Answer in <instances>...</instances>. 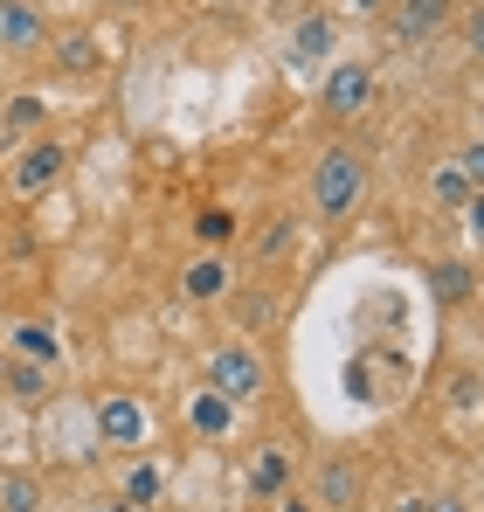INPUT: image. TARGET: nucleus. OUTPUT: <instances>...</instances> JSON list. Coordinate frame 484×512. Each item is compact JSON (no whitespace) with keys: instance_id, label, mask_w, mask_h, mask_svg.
I'll use <instances>...</instances> for the list:
<instances>
[{"instance_id":"1","label":"nucleus","mask_w":484,"mask_h":512,"mask_svg":"<svg viewBox=\"0 0 484 512\" xmlns=\"http://www.w3.org/2000/svg\"><path fill=\"white\" fill-rule=\"evenodd\" d=\"M360 194H367V153L360 146H325L312 160V215L319 222H346Z\"/></svg>"},{"instance_id":"2","label":"nucleus","mask_w":484,"mask_h":512,"mask_svg":"<svg viewBox=\"0 0 484 512\" xmlns=\"http://www.w3.org/2000/svg\"><path fill=\"white\" fill-rule=\"evenodd\" d=\"M201 388H215V395H222V402H256V395H263V388H270V367H263V353H256V346H215V353H208V381H201Z\"/></svg>"},{"instance_id":"3","label":"nucleus","mask_w":484,"mask_h":512,"mask_svg":"<svg viewBox=\"0 0 484 512\" xmlns=\"http://www.w3.org/2000/svg\"><path fill=\"white\" fill-rule=\"evenodd\" d=\"M367 111H374V63H332V77H325V118L353 125Z\"/></svg>"},{"instance_id":"4","label":"nucleus","mask_w":484,"mask_h":512,"mask_svg":"<svg viewBox=\"0 0 484 512\" xmlns=\"http://www.w3.org/2000/svg\"><path fill=\"white\" fill-rule=\"evenodd\" d=\"M35 49H49L42 7L35 0H0V56L14 63V56H35Z\"/></svg>"},{"instance_id":"5","label":"nucleus","mask_w":484,"mask_h":512,"mask_svg":"<svg viewBox=\"0 0 484 512\" xmlns=\"http://www.w3.org/2000/svg\"><path fill=\"white\" fill-rule=\"evenodd\" d=\"M63 167H70V153H63L56 139H35V146H21V153H14L7 180H14V194H49V187L63 180Z\"/></svg>"},{"instance_id":"6","label":"nucleus","mask_w":484,"mask_h":512,"mask_svg":"<svg viewBox=\"0 0 484 512\" xmlns=\"http://www.w3.org/2000/svg\"><path fill=\"white\" fill-rule=\"evenodd\" d=\"M97 436H104L111 450H139V443H146V409H139L132 395H104V402H97Z\"/></svg>"},{"instance_id":"7","label":"nucleus","mask_w":484,"mask_h":512,"mask_svg":"<svg viewBox=\"0 0 484 512\" xmlns=\"http://www.w3.org/2000/svg\"><path fill=\"white\" fill-rule=\"evenodd\" d=\"M312 492H319L325 512H353L360 499H367V471H360V464H346V457H332V464L319 471V485H312Z\"/></svg>"},{"instance_id":"8","label":"nucleus","mask_w":484,"mask_h":512,"mask_svg":"<svg viewBox=\"0 0 484 512\" xmlns=\"http://www.w3.org/2000/svg\"><path fill=\"white\" fill-rule=\"evenodd\" d=\"M180 291H187L194 305H222V298H229V263H222V256H194V263L180 270Z\"/></svg>"},{"instance_id":"9","label":"nucleus","mask_w":484,"mask_h":512,"mask_svg":"<svg viewBox=\"0 0 484 512\" xmlns=\"http://www.w3.org/2000/svg\"><path fill=\"white\" fill-rule=\"evenodd\" d=\"M450 14H457V0H395V28H402L408 42L436 35V28H443Z\"/></svg>"},{"instance_id":"10","label":"nucleus","mask_w":484,"mask_h":512,"mask_svg":"<svg viewBox=\"0 0 484 512\" xmlns=\"http://www.w3.org/2000/svg\"><path fill=\"white\" fill-rule=\"evenodd\" d=\"M49 49H56V70H63V77H90V70H97V35H49Z\"/></svg>"},{"instance_id":"11","label":"nucleus","mask_w":484,"mask_h":512,"mask_svg":"<svg viewBox=\"0 0 484 512\" xmlns=\"http://www.w3.org/2000/svg\"><path fill=\"white\" fill-rule=\"evenodd\" d=\"M42 118H49V104H42L35 90H21V97H7L0 132H7V139H28V132H42Z\"/></svg>"},{"instance_id":"12","label":"nucleus","mask_w":484,"mask_h":512,"mask_svg":"<svg viewBox=\"0 0 484 512\" xmlns=\"http://www.w3.org/2000/svg\"><path fill=\"white\" fill-rule=\"evenodd\" d=\"M187 423L201 429V436H222V429L236 423V402H222V395H215V388H201V395H194V402H187Z\"/></svg>"},{"instance_id":"13","label":"nucleus","mask_w":484,"mask_h":512,"mask_svg":"<svg viewBox=\"0 0 484 512\" xmlns=\"http://www.w3.org/2000/svg\"><path fill=\"white\" fill-rule=\"evenodd\" d=\"M325 49H332V21H325V14H305V21H298V35H291V56H298V63H312V56H325Z\"/></svg>"},{"instance_id":"14","label":"nucleus","mask_w":484,"mask_h":512,"mask_svg":"<svg viewBox=\"0 0 484 512\" xmlns=\"http://www.w3.org/2000/svg\"><path fill=\"white\" fill-rule=\"evenodd\" d=\"M471 284H478V270H471V263H436V298H443V305H464V298H471Z\"/></svg>"},{"instance_id":"15","label":"nucleus","mask_w":484,"mask_h":512,"mask_svg":"<svg viewBox=\"0 0 484 512\" xmlns=\"http://www.w3.org/2000/svg\"><path fill=\"white\" fill-rule=\"evenodd\" d=\"M14 346H21L35 367H49V360L63 353V346H56V333H49V326H35V319H28V326H14Z\"/></svg>"},{"instance_id":"16","label":"nucleus","mask_w":484,"mask_h":512,"mask_svg":"<svg viewBox=\"0 0 484 512\" xmlns=\"http://www.w3.org/2000/svg\"><path fill=\"white\" fill-rule=\"evenodd\" d=\"M429 194H436L443 208H457V201H471V180H464V167H457V160H443V167H436V180H429Z\"/></svg>"},{"instance_id":"17","label":"nucleus","mask_w":484,"mask_h":512,"mask_svg":"<svg viewBox=\"0 0 484 512\" xmlns=\"http://www.w3.org/2000/svg\"><path fill=\"white\" fill-rule=\"evenodd\" d=\"M0 512H42V485H28V478H0Z\"/></svg>"},{"instance_id":"18","label":"nucleus","mask_w":484,"mask_h":512,"mask_svg":"<svg viewBox=\"0 0 484 512\" xmlns=\"http://www.w3.org/2000/svg\"><path fill=\"white\" fill-rule=\"evenodd\" d=\"M284 478H291L284 450H263V457H256V492H263V499H277V492H284Z\"/></svg>"},{"instance_id":"19","label":"nucleus","mask_w":484,"mask_h":512,"mask_svg":"<svg viewBox=\"0 0 484 512\" xmlns=\"http://www.w3.org/2000/svg\"><path fill=\"white\" fill-rule=\"evenodd\" d=\"M125 499H132V506H153V499H160V464H132Z\"/></svg>"},{"instance_id":"20","label":"nucleus","mask_w":484,"mask_h":512,"mask_svg":"<svg viewBox=\"0 0 484 512\" xmlns=\"http://www.w3.org/2000/svg\"><path fill=\"white\" fill-rule=\"evenodd\" d=\"M194 236H201V243H229V236H236V215H222V208H208V215L194 222Z\"/></svg>"},{"instance_id":"21","label":"nucleus","mask_w":484,"mask_h":512,"mask_svg":"<svg viewBox=\"0 0 484 512\" xmlns=\"http://www.w3.org/2000/svg\"><path fill=\"white\" fill-rule=\"evenodd\" d=\"M457 167H464V180H471V194H484V139H471V146L457 153Z\"/></svg>"},{"instance_id":"22","label":"nucleus","mask_w":484,"mask_h":512,"mask_svg":"<svg viewBox=\"0 0 484 512\" xmlns=\"http://www.w3.org/2000/svg\"><path fill=\"white\" fill-rule=\"evenodd\" d=\"M284 243H291V215H270V229H263V243H256V250H263V256H284Z\"/></svg>"},{"instance_id":"23","label":"nucleus","mask_w":484,"mask_h":512,"mask_svg":"<svg viewBox=\"0 0 484 512\" xmlns=\"http://www.w3.org/2000/svg\"><path fill=\"white\" fill-rule=\"evenodd\" d=\"M7 388H14V395H42V367H14Z\"/></svg>"},{"instance_id":"24","label":"nucleus","mask_w":484,"mask_h":512,"mask_svg":"<svg viewBox=\"0 0 484 512\" xmlns=\"http://www.w3.org/2000/svg\"><path fill=\"white\" fill-rule=\"evenodd\" d=\"M464 49H471V56H478V63H484V7H478V14H471V21H464Z\"/></svg>"},{"instance_id":"25","label":"nucleus","mask_w":484,"mask_h":512,"mask_svg":"<svg viewBox=\"0 0 484 512\" xmlns=\"http://www.w3.org/2000/svg\"><path fill=\"white\" fill-rule=\"evenodd\" d=\"M464 222H471V236L484 243V194H471V201H464Z\"/></svg>"},{"instance_id":"26","label":"nucleus","mask_w":484,"mask_h":512,"mask_svg":"<svg viewBox=\"0 0 484 512\" xmlns=\"http://www.w3.org/2000/svg\"><path fill=\"white\" fill-rule=\"evenodd\" d=\"M429 512H471V506H464L457 492H436V499H429Z\"/></svg>"},{"instance_id":"27","label":"nucleus","mask_w":484,"mask_h":512,"mask_svg":"<svg viewBox=\"0 0 484 512\" xmlns=\"http://www.w3.org/2000/svg\"><path fill=\"white\" fill-rule=\"evenodd\" d=\"M395 0H346V14H388Z\"/></svg>"},{"instance_id":"28","label":"nucleus","mask_w":484,"mask_h":512,"mask_svg":"<svg viewBox=\"0 0 484 512\" xmlns=\"http://www.w3.org/2000/svg\"><path fill=\"white\" fill-rule=\"evenodd\" d=\"M395 512H429V506H422V499H415V492H408V499H395Z\"/></svg>"},{"instance_id":"29","label":"nucleus","mask_w":484,"mask_h":512,"mask_svg":"<svg viewBox=\"0 0 484 512\" xmlns=\"http://www.w3.org/2000/svg\"><path fill=\"white\" fill-rule=\"evenodd\" d=\"M284 512H319V506H305V499H291V506H284Z\"/></svg>"},{"instance_id":"30","label":"nucleus","mask_w":484,"mask_h":512,"mask_svg":"<svg viewBox=\"0 0 484 512\" xmlns=\"http://www.w3.org/2000/svg\"><path fill=\"white\" fill-rule=\"evenodd\" d=\"M0 84H7V56H0Z\"/></svg>"}]
</instances>
